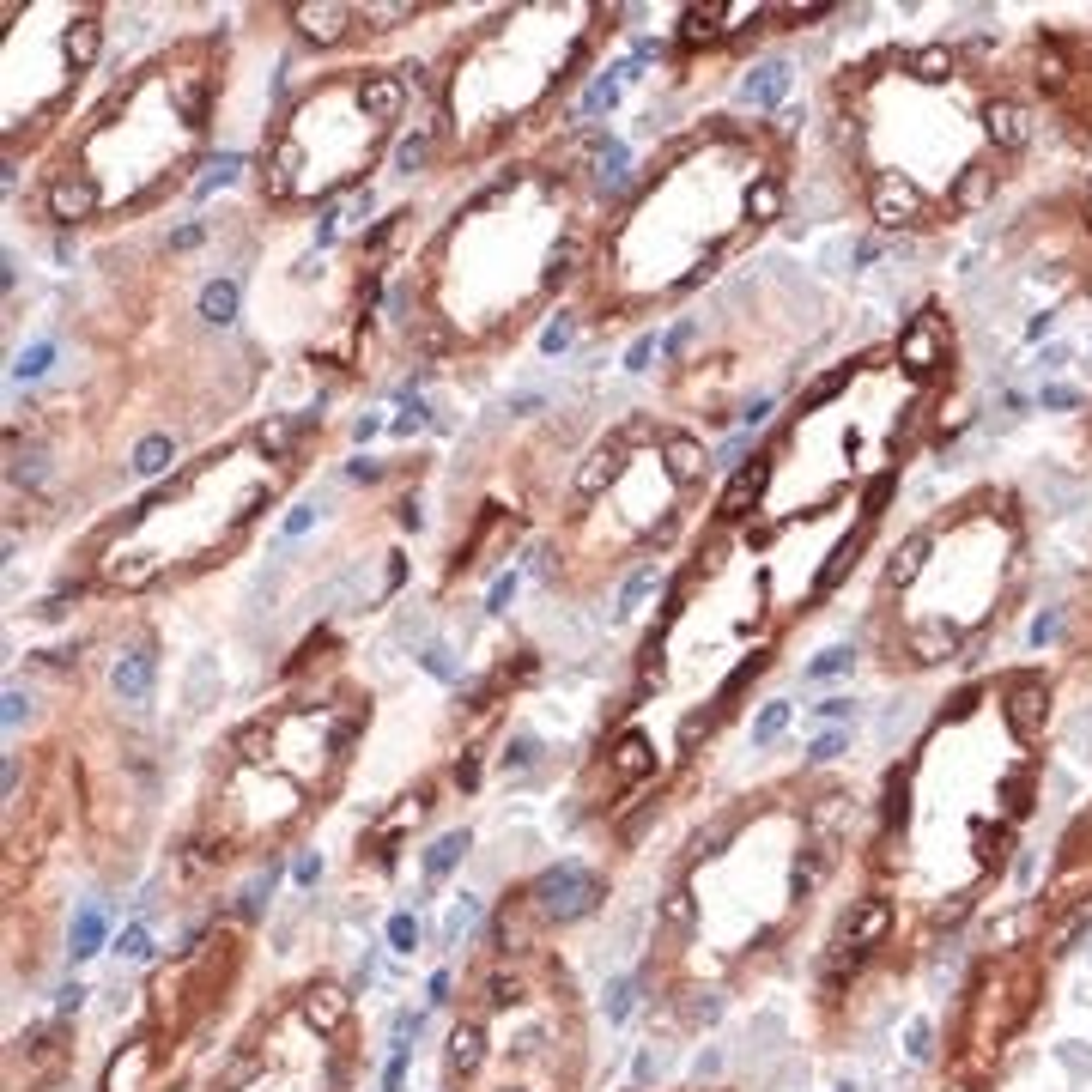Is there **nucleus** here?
<instances>
[{
  "label": "nucleus",
  "mask_w": 1092,
  "mask_h": 1092,
  "mask_svg": "<svg viewBox=\"0 0 1092 1092\" xmlns=\"http://www.w3.org/2000/svg\"><path fill=\"white\" fill-rule=\"evenodd\" d=\"M783 200L777 165L759 152V134L711 128L668 152V176H650L644 200L613 231V261H601V280L613 273L620 304L668 298L692 286L698 273L741 237V225H765Z\"/></svg>",
  "instance_id": "f257e3e1"
},
{
  "label": "nucleus",
  "mask_w": 1092,
  "mask_h": 1092,
  "mask_svg": "<svg viewBox=\"0 0 1092 1092\" xmlns=\"http://www.w3.org/2000/svg\"><path fill=\"white\" fill-rule=\"evenodd\" d=\"M213 74V43H182L140 67L49 176V219L85 225L98 213L140 207L165 182H176L207 140Z\"/></svg>",
  "instance_id": "f03ea898"
},
{
  "label": "nucleus",
  "mask_w": 1092,
  "mask_h": 1092,
  "mask_svg": "<svg viewBox=\"0 0 1092 1092\" xmlns=\"http://www.w3.org/2000/svg\"><path fill=\"white\" fill-rule=\"evenodd\" d=\"M583 18H595V7H529L492 18L449 67L438 116L443 146L455 158H473L534 104L553 98V85H564V67L583 55Z\"/></svg>",
  "instance_id": "7ed1b4c3"
},
{
  "label": "nucleus",
  "mask_w": 1092,
  "mask_h": 1092,
  "mask_svg": "<svg viewBox=\"0 0 1092 1092\" xmlns=\"http://www.w3.org/2000/svg\"><path fill=\"white\" fill-rule=\"evenodd\" d=\"M401 98L407 85L377 67H347V74L304 91L261 158V195L280 207H298V200H328L347 182H358L389 146Z\"/></svg>",
  "instance_id": "20e7f679"
},
{
  "label": "nucleus",
  "mask_w": 1092,
  "mask_h": 1092,
  "mask_svg": "<svg viewBox=\"0 0 1092 1092\" xmlns=\"http://www.w3.org/2000/svg\"><path fill=\"white\" fill-rule=\"evenodd\" d=\"M595 898H601V880L589 868H577V862H564V868H553L534 886V904L546 910V917H583Z\"/></svg>",
  "instance_id": "39448f33"
},
{
  "label": "nucleus",
  "mask_w": 1092,
  "mask_h": 1092,
  "mask_svg": "<svg viewBox=\"0 0 1092 1092\" xmlns=\"http://www.w3.org/2000/svg\"><path fill=\"white\" fill-rule=\"evenodd\" d=\"M116 692L128 704H146V692H152V655H122V662H116Z\"/></svg>",
  "instance_id": "423d86ee"
},
{
  "label": "nucleus",
  "mask_w": 1092,
  "mask_h": 1092,
  "mask_svg": "<svg viewBox=\"0 0 1092 1092\" xmlns=\"http://www.w3.org/2000/svg\"><path fill=\"white\" fill-rule=\"evenodd\" d=\"M231 310H237V286L231 280H213L207 291H200V316H207V322H231Z\"/></svg>",
  "instance_id": "0eeeda50"
},
{
  "label": "nucleus",
  "mask_w": 1092,
  "mask_h": 1092,
  "mask_svg": "<svg viewBox=\"0 0 1092 1092\" xmlns=\"http://www.w3.org/2000/svg\"><path fill=\"white\" fill-rule=\"evenodd\" d=\"M304 1014L316 1019V1026H340V1019H347V995H340V989H310Z\"/></svg>",
  "instance_id": "6e6552de"
},
{
  "label": "nucleus",
  "mask_w": 1092,
  "mask_h": 1092,
  "mask_svg": "<svg viewBox=\"0 0 1092 1092\" xmlns=\"http://www.w3.org/2000/svg\"><path fill=\"white\" fill-rule=\"evenodd\" d=\"M789 79H783V67H759V85H746V98H759V104H771L783 91Z\"/></svg>",
  "instance_id": "1a4fd4ad"
},
{
  "label": "nucleus",
  "mask_w": 1092,
  "mask_h": 1092,
  "mask_svg": "<svg viewBox=\"0 0 1092 1092\" xmlns=\"http://www.w3.org/2000/svg\"><path fill=\"white\" fill-rule=\"evenodd\" d=\"M165 455H170V438H152V443H140L134 468H140V473H158V468H165Z\"/></svg>",
  "instance_id": "9d476101"
},
{
  "label": "nucleus",
  "mask_w": 1092,
  "mask_h": 1092,
  "mask_svg": "<svg viewBox=\"0 0 1092 1092\" xmlns=\"http://www.w3.org/2000/svg\"><path fill=\"white\" fill-rule=\"evenodd\" d=\"M455 850H468V837H443V844L431 850V862H425V868H431V874H443L449 862H455Z\"/></svg>",
  "instance_id": "9b49d317"
},
{
  "label": "nucleus",
  "mask_w": 1092,
  "mask_h": 1092,
  "mask_svg": "<svg viewBox=\"0 0 1092 1092\" xmlns=\"http://www.w3.org/2000/svg\"><path fill=\"white\" fill-rule=\"evenodd\" d=\"M783 716H789V704H771V711L759 716V728H753V741H771V735L783 728Z\"/></svg>",
  "instance_id": "f8f14e48"
}]
</instances>
